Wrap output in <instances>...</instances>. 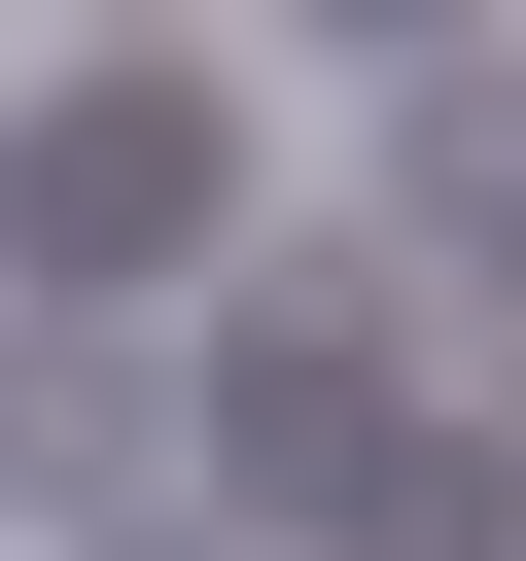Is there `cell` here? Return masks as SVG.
I'll list each match as a JSON object with an SVG mask.
<instances>
[{
    "instance_id": "1",
    "label": "cell",
    "mask_w": 526,
    "mask_h": 561,
    "mask_svg": "<svg viewBox=\"0 0 526 561\" xmlns=\"http://www.w3.org/2000/svg\"><path fill=\"white\" fill-rule=\"evenodd\" d=\"M210 210H245V105H210V70H105V105H35V140H0V245H35V316H140Z\"/></svg>"
},
{
    "instance_id": "2",
    "label": "cell",
    "mask_w": 526,
    "mask_h": 561,
    "mask_svg": "<svg viewBox=\"0 0 526 561\" xmlns=\"http://www.w3.org/2000/svg\"><path fill=\"white\" fill-rule=\"evenodd\" d=\"M70 491H175V351L140 316H35L0 351V526H70Z\"/></svg>"
}]
</instances>
